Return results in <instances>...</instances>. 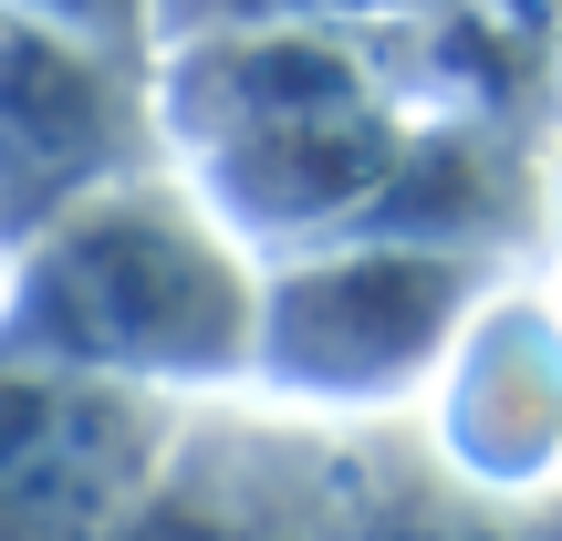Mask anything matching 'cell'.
I'll list each match as a JSON object with an SVG mask.
<instances>
[{"label":"cell","instance_id":"8fae6325","mask_svg":"<svg viewBox=\"0 0 562 541\" xmlns=\"http://www.w3.org/2000/svg\"><path fill=\"white\" fill-rule=\"evenodd\" d=\"M355 11H396V0H157V42H199V32H292V21L344 32Z\"/></svg>","mask_w":562,"mask_h":541},{"label":"cell","instance_id":"ba28073f","mask_svg":"<svg viewBox=\"0 0 562 541\" xmlns=\"http://www.w3.org/2000/svg\"><path fill=\"white\" fill-rule=\"evenodd\" d=\"M199 500L209 541H344V427L199 406Z\"/></svg>","mask_w":562,"mask_h":541},{"label":"cell","instance_id":"7c38bea8","mask_svg":"<svg viewBox=\"0 0 562 541\" xmlns=\"http://www.w3.org/2000/svg\"><path fill=\"white\" fill-rule=\"evenodd\" d=\"M11 11L53 21V32H74V42H104V53L157 63V0H11Z\"/></svg>","mask_w":562,"mask_h":541},{"label":"cell","instance_id":"3957f363","mask_svg":"<svg viewBox=\"0 0 562 541\" xmlns=\"http://www.w3.org/2000/svg\"><path fill=\"white\" fill-rule=\"evenodd\" d=\"M157 157V63L74 42L0 0V250Z\"/></svg>","mask_w":562,"mask_h":541},{"label":"cell","instance_id":"30bf717a","mask_svg":"<svg viewBox=\"0 0 562 541\" xmlns=\"http://www.w3.org/2000/svg\"><path fill=\"white\" fill-rule=\"evenodd\" d=\"M344 541H521V510L448 480L438 448L406 427L344 438Z\"/></svg>","mask_w":562,"mask_h":541},{"label":"cell","instance_id":"4fadbf2b","mask_svg":"<svg viewBox=\"0 0 562 541\" xmlns=\"http://www.w3.org/2000/svg\"><path fill=\"white\" fill-rule=\"evenodd\" d=\"M521 541H562V489H542V500H521Z\"/></svg>","mask_w":562,"mask_h":541},{"label":"cell","instance_id":"5bb4252c","mask_svg":"<svg viewBox=\"0 0 562 541\" xmlns=\"http://www.w3.org/2000/svg\"><path fill=\"white\" fill-rule=\"evenodd\" d=\"M0 261H11V250H0Z\"/></svg>","mask_w":562,"mask_h":541},{"label":"cell","instance_id":"8992f818","mask_svg":"<svg viewBox=\"0 0 562 541\" xmlns=\"http://www.w3.org/2000/svg\"><path fill=\"white\" fill-rule=\"evenodd\" d=\"M427 448L480 500H542L562 489V302L552 292H480L438 385H427Z\"/></svg>","mask_w":562,"mask_h":541},{"label":"cell","instance_id":"9c48e42d","mask_svg":"<svg viewBox=\"0 0 562 541\" xmlns=\"http://www.w3.org/2000/svg\"><path fill=\"white\" fill-rule=\"evenodd\" d=\"M531 219V188L501 146L480 136H417L406 125V157L385 178V199L364 208L355 240H406V250H459V261H490L510 250V229Z\"/></svg>","mask_w":562,"mask_h":541},{"label":"cell","instance_id":"5b68a950","mask_svg":"<svg viewBox=\"0 0 562 541\" xmlns=\"http://www.w3.org/2000/svg\"><path fill=\"white\" fill-rule=\"evenodd\" d=\"M396 157H406V115L385 94H355V104H313V115L220 136V146L167 157V167L209 199V219H220L250 261H292V250L355 240L364 208L396 178Z\"/></svg>","mask_w":562,"mask_h":541},{"label":"cell","instance_id":"7a4b0ae2","mask_svg":"<svg viewBox=\"0 0 562 541\" xmlns=\"http://www.w3.org/2000/svg\"><path fill=\"white\" fill-rule=\"evenodd\" d=\"M490 261L406 240H323L292 261H261V354L250 396L313 427H385L406 396H427L480 313Z\"/></svg>","mask_w":562,"mask_h":541},{"label":"cell","instance_id":"52a82bcc","mask_svg":"<svg viewBox=\"0 0 562 541\" xmlns=\"http://www.w3.org/2000/svg\"><path fill=\"white\" fill-rule=\"evenodd\" d=\"M355 94H385V83L364 74V53L344 32H323V21L157 42V136H167V157H199V146H220V136L313 115V104H355Z\"/></svg>","mask_w":562,"mask_h":541},{"label":"cell","instance_id":"277c9868","mask_svg":"<svg viewBox=\"0 0 562 541\" xmlns=\"http://www.w3.org/2000/svg\"><path fill=\"white\" fill-rule=\"evenodd\" d=\"M199 406L0 354V541H125Z\"/></svg>","mask_w":562,"mask_h":541},{"label":"cell","instance_id":"6da1fadb","mask_svg":"<svg viewBox=\"0 0 562 541\" xmlns=\"http://www.w3.org/2000/svg\"><path fill=\"white\" fill-rule=\"evenodd\" d=\"M0 354L53 375L136 385L167 406L250 396L261 354V261L209 219V199L178 167L74 199L53 229L0 261Z\"/></svg>","mask_w":562,"mask_h":541}]
</instances>
